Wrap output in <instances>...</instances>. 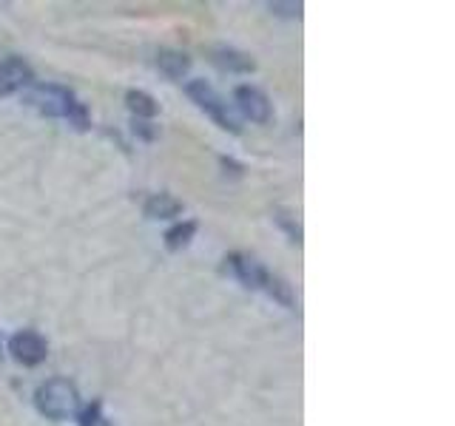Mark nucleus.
<instances>
[{
    "mask_svg": "<svg viewBox=\"0 0 455 426\" xmlns=\"http://www.w3.org/2000/svg\"><path fill=\"white\" fill-rule=\"evenodd\" d=\"M234 99H236V108L242 111V117L256 125H267L270 117H274L267 94L262 89H256V85H236Z\"/></svg>",
    "mask_w": 455,
    "mask_h": 426,
    "instance_id": "nucleus-6",
    "label": "nucleus"
},
{
    "mask_svg": "<svg viewBox=\"0 0 455 426\" xmlns=\"http://www.w3.org/2000/svg\"><path fill=\"white\" fill-rule=\"evenodd\" d=\"M274 222L282 227L284 233H288V239L293 241V245H302V225H299V219L293 217L291 210L276 208V210H274Z\"/></svg>",
    "mask_w": 455,
    "mask_h": 426,
    "instance_id": "nucleus-13",
    "label": "nucleus"
},
{
    "mask_svg": "<svg viewBox=\"0 0 455 426\" xmlns=\"http://www.w3.org/2000/svg\"><path fill=\"white\" fill-rule=\"evenodd\" d=\"M196 236V222L194 219H182L174 227L165 231V248L168 250H182L191 245V239Z\"/></svg>",
    "mask_w": 455,
    "mask_h": 426,
    "instance_id": "nucleus-12",
    "label": "nucleus"
},
{
    "mask_svg": "<svg viewBox=\"0 0 455 426\" xmlns=\"http://www.w3.org/2000/svg\"><path fill=\"white\" fill-rule=\"evenodd\" d=\"M125 106H128V111L134 114L137 120H151V117H156V111H160V106H156V99L148 94V91H137V89H132L125 94Z\"/></svg>",
    "mask_w": 455,
    "mask_h": 426,
    "instance_id": "nucleus-11",
    "label": "nucleus"
},
{
    "mask_svg": "<svg viewBox=\"0 0 455 426\" xmlns=\"http://www.w3.org/2000/svg\"><path fill=\"white\" fill-rule=\"evenodd\" d=\"M80 426H114L108 423V418H103V406H100V401H92L89 406L80 409Z\"/></svg>",
    "mask_w": 455,
    "mask_h": 426,
    "instance_id": "nucleus-14",
    "label": "nucleus"
},
{
    "mask_svg": "<svg viewBox=\"0 0 455 426\" xmlns=\"http://www.w3.org/2000/svg\"><path fill=\"white\" fill-rule=\"evenodd\" d=\"M222 168H225V170L231 168V174H234V177H239V174H242V165H239V162H234V160H228V156H222Z\"/></svg>",
    "mask_w": 455,
    "mask_h": 426,
    "instance_id": "nucleus-17",
    "label": "nucleus"
},
{
    "mask_svg": "<svg viewBox=\"0 0 455 426\" xmlns=\"http://www.w3.org/2000/svg\"><path fill=\"white\" fill-rule=\"evenodd\" d=\"M35 406L43 418L54 423L75 421L80 415V392L68 378H49L43 381L35 392Z\"/></svg>",
    "mask_w": 455,
    "mask_h": 426,
    "instance_id": "nucleus-3",
    "label": "nucleus"
},
{
    "mask_svg": "<svg viewBox=\"0 0 455 426\" xmlns=\"http://www.w3.org/2000/svg\"><path fill=\"white\" fill-rule=\"evenodd\" d=\"M225 270L236 281L245 284L248 290H262V293H267L270 298H274V302H279L282 307L296 310V293H293L291 284L270 273V270L262 262H256L253 256H248V253L225 256Z\"/></svg>",
    "mask_w": 455,
    "mask_h": 426,
    "instance_id": "nucleus-2",
    "label": "nucleus"
},
{
    "mask_svg": "<svg viewBox=\"0 0 455 426\" xmlns=\"http://www.w3.org/2000/svg\"><path fill=\"white\" fill-rule=\"evenodd\" d=\"M182 210H185L182 202L177 196H171V193H151V196H146V202H142V213H146V217L154 219V222L177 219Z\"/></svg>",
    "mask_w": 455,
    "mask_h": 426,
    "instance_id": "nucleus-9",
    "label": "nucleus"
},
{
    "mask_svg": "<svg viewBox=\"0 0 455 426\" xmlns=\"http://www.w3.org/2000/svg\"><path fill=\"white\" fill-rule=\"evenodd\" d=\"M32 83H35V71L23 57H6V60L0 63V97L26 91Z\"/></svg>",
    "mask_w": 455,
    "mask_h": 426,
    "instance_id": "nucleus-7",
    "label": "nucleus"
},
{
    "mask_svg": "<svg viewBox=\"0 0 455 426\" xmlns=\"http://www.w3.org/2000/svg\"><path fill=\"white\" fill-rule=\"evenodd\" d=\"M26 106L43 114V117L66 120L75 125L77 131H85V128H89V111H85V106L77 99V94L66 89V85L32 83L26 89Z\"/></svg>",
    "mask_w": 455,
    "mask_h": 426,
    "instance_id": "nucleus-1",
    "label": "nucleus"
},
{
    "mask_svg": "<svg viewBox=\"0 0 455 426\" xmlns=\"http://www.w3.org/2000/svg\"><path fill=\"white\" fill-rule=\"evenodd\" d=\"M185 91H188V97L196 103V108L205 111L208 117L222 128V131H231V134H239L242 131L236 114L231 111V106L225 103V97L217 89H213L211 83H205V80H191Z\"/></svg>",
    "mask_w": 455,
    "mask_h": 426,
    "instance_id": "nucleus-4",
    "label": "nucleus"
},
{
    "mask_svg": "<svg viewBox=\"0 0 455 426\" xmlns=\"http://www.w3.org/2000/svg\"><path fill=\"white\" fill-rule=\"evenodd\" d=\"M274 14H284V18H299L302 14V4H267Z\"/></svg>",
    "mask_w": 455,
    "mask_h": 426,
    "instance_id": "nucleus-15",
    "label": "nucleus"
},
{
    "mask_svg": "<svg viewBox=\"0 0 455 426\" xmlns=\"http://www.w3.org/2000/svg\"><path fill=\"white\" fill-rule=\"evenodd\" d=\"M9 352L12 359L23 364V367H37L46 361L49 355V344L37 330H18L9 338Z\"/></svg>",
    "mask_w": 455,
    "mask_h": 426,
    "instance_id": "nucleus-5",
    "label": "nucleus"
},
{
    "mask_svg": "<svg viewBox=\"0 0 455 426\" xmlns=\"http://www.w3.org/2000/svg\"><path fill=\"white\" fill-rule=\"evenodd\" d=\"M148 125H151V122H142V120H137V122H134V131H137L140 137H146V139H154V131H151Z\"/></svg>",
    "mask_w": 455,
    "mask_h": 426,
    "instance_id": "nucleus-16",
    "label": "nucleus"
},
{
    "mask_svg": "<svg viewBox=\"0 0 455 426\" xmlns=\"http://www.w3.org/2000/svg\"><path fill=\"white\" fill-rule=\"evenodd\" d=\"M156 66L168 80H182L191 71V57L177 49H160L156 51Z\"/></svg>",
    "mask_w": 455,
    "mask_h": 426,
    "instance_id": "nucleus-10",
    "label": "nucleus"
},
{
    "mask_svg": "<svg viewBox=\"0 0 455 426\" xmlns=\"http://www.w3.org/2000/svg\"><path fill=\"white\" fill-rule=\"evenodd\" d=\"M208 54H211L213 66H220L222 71H231V75H251V71L256 68L251 54L231 49V46H213Z\"/></svg>",
    "mask_w": 455,
    "mask_h": 426,
    "instance_id": "nucleus-8",
    "label": "nucleus"
}]
</instances>
